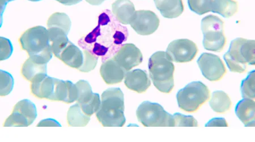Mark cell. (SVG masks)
Returning <instances> with one entry per match:
<instances>
[{
    "label": "cell",
    "instance_id": "obj_13",
    "mask_svg": "<svg viewBox=\"0 0 255 142\" xmlns=\"http://www.w3.org/2000/svg\"><path fill=\"white\" fill-rule=\"evenodd\" d=\"M198 51L196 44L188 39L175 40L169 44L166 50L172 62L176 63L192 62Z\"/></svg>",
    "mask_w": 255,
    "mask_h": 142
},
{
    "label": "cell",
    "instance_id": "obj_17",
    "mask_svg": "<svg viewBox=\"0 0 255 142\" xmlns=\"http://www.w3.org/2000/svg\"><path fill=\"white\" fill-rule=\"evenodd\" d=\"M127 71L120 65L115 62L113 58L103 62L100 74L106 84H116L122 82Z\"/></svg>",
    "mask_w": 255,
    "mask_h": 142
},
{
    "label": "cell",
    "instance_id": "obj_34",
    "mask_svg": "<svg viewBox=\"0 0 255 142\" xmlns=\"http://www.w3.org/2000/svg\"><path fill=\"white\" fill-rule=\"evenodd\" d=\"M227 121L224 118H215L205 125L206 127H228Z\"/></svg>",
    "mask_w": 255,
    "mask_h": 142
},
{
    "label": "cell",
    "instance_id": "obj_30",
    "mask_svg": "<svg viewBox=\"0 0 255 142\" xmlns=\"http://www.w3.org/2000/svg\"><path fill=\"white\" fill-rule=\"evenodd\" d=\"M0 94L1 96H5L13 90L14 80L10 73L5 71H0Z\"/></svg>",
    "mask_w": 255,
    "mask_h": 142
},
{
    "label": "cell",
    "instance_id": "obj_33",
    "mask_svg": "<svg viewBox=\"0 0 255 142\" xmlns=\"http://www.w3.org/2000/svg\"><path fill=\"white\" fill-rule=\"evenodd\" d=\"M13 48L9 39L1 37V61L7 60L10 58L13 53Z\"/></svg>",
    "mask_w": 255,
    "mask_h": 142
},
{
    "label": "cell",
    "instance_id": "obj_4",
    "mask_svg": "<svg viewBox=\"0 0 255 142\" xmlns=\"http://www.w3.org/2000/svg\"><path fill=\"white\" fill-rule=\"evenodd\" d=\"M148 67L155 87L163 93H170L174 87L175 66L167 52H155L150 57Z\"/></svg>",
    "mask_w": 255,
    "mask_h": 142
},
{
    "label": "cell",
    "instance_id": "obj_37",
    "mask_svg": "<svg viewBox=\"0 0 255 142\" xmlns=\"http://www.w3.org/2000/svg\"><path fill=\"white\" fill-rule=\"evenodd\" d=\"M85 1L90 3V5H100L104 2L105 0H85Z\"/></svg>",
    "mask_w": 255,
    "mask_h": 142
},
{
    "label": "cell",
    "instance_id": "obj_9",
    "mask_svg": "<svg viewBox=\"0 0 255 142\" xmlns=\"http://www.w3.org/2000/svg\"><path fill=\"white\" fill-rule=\"evenodd\" d=\"M53 54L67 66L79 70L84 63V53L68 39L51 44Z\"/></svg>",
    "mask_w": 255,
    "mask_h": 142
},
{
    "label": "cell",
    "instance_id": "obj_23",
    "mask_svg": "<svg viewBox=\"0 0 255 142\" xmlns=\"http://www.w3.org/2000/svg\"><path fill=\"white\" fill-rule=\"evenodd\" d=\"M209 104L213 111L220 114H224L231 109L233 104L226 93L223 91H216L213 92Z\"/></svg>",
    "mask_w": 255,
    "mask_h": 142
},
{
    "label": "cell",
    "instance_id": "obj_3",
    "mask_svg": "<svg viewBox=\"0 0 255 142\" xmlns=\"http://www.w3.org/2000/svg\"><path fill=\"white\" fill-rule=\"evenodd\" d=\"M19 43L29 58L35 63L47 64L52 58L48 31L44 27L38 26L29 28L20 36Z\"/></svg>",
    "mask_w": 255,
    "mask_h": 142
},
{
    "label": "cell",
    "instance_id": "obj_18",
    "mask_svg": "<svg viewBox=\"0 0 255 142\" xmlns=\"http://www.w3.org/2000/svg\"><path fill=\"white\" fill-rule=\"evenodd\" d=\"M125 78L126 86L138 94L145 92L151 86L150 80L145 71L135 70L128 71Z\"/></svg>",
    "mask_w": 255,
    "mask_h": 142
},
{
    "label": "cell",
    "instance_id": "obj_24",
    "mask_svg": "<svg viewBox=\"0 0 255 142\" xmlns=\"http://www.w3.org/2000/svg\"><path fill=\"white\" fill-rule=\"evenodd\" d=\"M238 10V3L234 0H212L211 11L229 18Z\"/></svg>",
    "mask_w": 255,
    "mask_h": 142
},
{
    "label": "cell",
    "instance_id": "obj_25",
    "mask_svg": "<svg viewBox=\"0 0 255 142\" xmlns=\"http://www.w3.org/2000/svg\"><path fill=\"white\" fill-rule=\"evenodd\" d=\"M90 120V116L85 114L80 105L76 103L69 109L67 114V123L69 127H85Z\"/></svg>",
    "mask_w": 255,
    "mask_h": 142
},
{
    "label": "cell",
    "instance_id": "obj_10",
    "mask_svg": "<svg viewBox=\"0 0 255 142\" xmlns=\"http://www.w3.org/2000/svg\"><path fill=\"white\" fill-rule=\"evenodd\" d=\"M37 117L36 108L30 100L24 99L15 105L10 116L5 120L3 127H27Z\"/></svg>",
    "mask_w": 255,
    "mask_h": 142
},
{
    "label": "cell",
    "instance_id": "obj_39",
    "mask_svg": "<svg viewBox=\"0 0 255 142\" xmlns=\"http://www.w3.org/2000/svg\"><path fill=\"white\" fill-rule=\"evenodd\" d=\"M28 1H33V2H36V1H41V0H28Z\"/></svg>",
    "mask_w": 255,
    "mask_h": 142
},
{
    "label": "cell",
    "instance_id": "obj_1",
    "mask_svg": "<svg viewBox=\"0 0 255 142\" xmlns=\"http://www.w3.org/2000/svg\"><path fill=\"white\" fill-rule=\"evenodd\" d=\"M98 26L79 40V45L84 50L101 58L102 62L113 58L123 43L128 38L126 27L122 25L109 10L99 16Z\"/></svg>",
    "mask_w": 255,
    "mask_h": 142
},
{
    "label": "cell",
    "instance_id": "obj_15",
    "mask_svg": "<svg viewBox=\"0 0 255 142\" xmlns=\"http://www.w3.org/2000/svg\"><path fill=\"white\" fill-rule=\"evenodd\" d=\"M57 79L47 73L39 74L31 81V92L36 98L54 101Z\"/></svg>",
    "mask_w": 255,
    "mask_h": 142
},
{
    "label": "cell",
    "instance_id": "obj_20",
    "mask_svg": "<svg viewBox=\"0 0 255 142\" xmlns=\"http://www.w3.org/2000/svg\"><path fill=\"white\" fill-rule=\"evenodd\" d=\"M135 7L130 0H117L112 5V13L122 24H129L135 13Z\"/></svg>",
    "mask_w": 255,
    "mask_h": 142
},
{
    "label": "cell",
    "instance_id": "obj_29",
    "mask_svg": "<svg viewBox=\"0 0 255 142\" xmlns=\"http://www.w3.org/2000/svg\"><path fill=\"white\" fill-rule=\"evenodd\" d=\"M212 0H188L191 10L198 15H204L211 11Z\"/></svg>",
    "mask_w": 255,
    "mask_h": 142
},
{
    "label": "cell",
    "instance_id": "obj_7",
    "mask_svg": "<svg viewBox=\"0 0 255 142\" xmlns=\"http://www.w3.org/2000/svg\"><path fill=\"white\" fill-rule=\"evenodd\" d=\"M201 30L204 35L203 46L205 50L216 52L223 51L227 39L223 20L215 15H208L201 21Z\"/></svg>",
    "mask_w": 255,
    "mask_h": 142
},
{
    "label": "cell",
    "instance_id": "obj_26",
    "mask_svg": "<svg viewBox=\"0 0 255 142\" xmlns=\"http://www.w3.org/2000/svg\"><path fill=\"white\" fill-rule=\"evenodd\" d=\"M47 64L37 63L28 58L24 63L21 68V74L23 78L29 82L39 74L47 73Z\"/></svg>",
    "mask_w": 255,
    "mask_h": 142
},
{
    "label": "cell",
    "instance_id": "obj_31",
    "mask_svg": "<svg viewBox=\"0 0 255 142\" xmlns=\"http://www.w3.org/2000/svg\"><path fill=\"white\" fill-rule=\"evenodd\" d=\"M175 127H198L199 124L194 117L185 116L179 113L174 115Z\"/></svg>",
    "mask_w": 255,
    "mask_h": 142
},
{
    "label": "cell",
    "instance_id": "obj_11",
    "mask_svg": "<svg viewBox=\"0 0 255 142\" xmlns=\"http://www.w3.org/2000/svg\"><path fill=\"white\" fill-rule=\"evenodd\" d=\"M197 64L205 78L211 82H218L227 72L224 62L215 55L204 53L197 60Z\"/></svg>",
    "mask_w": 255,
    "mask_h": 142
},
{
    "label": "cell",
    "instance_id": "obj_12",
    "mask_svg": "<svg viewBox=\"0 0 255 142\" xmlns=\"http://www.w3.org/2000/svg\"><path fill=\"white\" fill-rule=\"evenodd\" d=\"M75 84L77 89L76 101L80 104L82 111L90 117L96 113L101 105L100 95L93 92L88 81L80 80Z\"/></svg>",
    "mask_w": 255,
    "mask_h": 142
},
{
    "label": "cell",
    "instance_id": "obj_2",
    "mask_svg": "<svg viewBox=\"0 0 255 142\" xmlns=\"http://www.w3.org/2000/svg\"><path fill=\"white\" fill-rule=\"evenodd\" d=\"M125 108L124 94L121 89L109 88L103 92L97 118L104 127H123L126 123Z\"/></svg>",
    "mask_w": 255,
    "mask_h": 142
},
{
    "label": "cell",
    "instance_id": "obj_19",
    "mask_svg": "<svg viewBox=\"0 0 255 142\" xmlns=\"http://www.w3.org/2000/svg\"><path fill=\"white\" fill-rule=\"evenodd\" d=\"M77 89L71 81L57 79L54 101L72 104L77 100Z\"/></svg>",
    "mask_w": 255,
    "mask_h": 142
},
{
    "label": "cell",
    "instance_id": "obj_35",
    "mask_svg": "<svg viewBox=\"0 0 255 142\" xmlns=\"http://www.w3.org/2000/svg\"><path fill=\"white\" fill-rule=\"evenodd\" d=\"M37 127H61V125L54 119H47L40 121Z\"/></svg>",
    "mask_w": 255,
    "mask_h": 142
},
{
    "label": "cell",
    "instance_id": "obj_6",
    "mask_svg": "<svg viewBox=\"0 0 255 142\" xmlns=\"http://www.w3.org/2000/svg\"><path fill=\"white\" fill-rule=\"evenodd\" d=\"M211 97V91L203 83L197 81L181 89L176 95L179 107L188 113L198 111Z\"/></svg>",
    "mask_w": 255,
    "mask_h": 142
},
{
    "label": "cell",
    "instance_id": "obj_21",
    "mask_svg": "<svg viewBox=\"0 0 255 142\" xmlns=\"http://www.w3.org/2000/svg\"><path fill=\"white\" fill-rule=\"evenodd\" d=\"M154 1L156 7L164 18H176L184 11L182 0H154Z\"/></svg>",
    "mask_w": 255,
    "mask_h": 142
},
{
    "label": "cell",
    "instance_id": "obj_16",
    "mask_svg": "<svg viewBox=\"0 0 255 142\" xmlns=\"http://www.w3.org/2000/svg\"><path fill=\"white\" fill-rule=\"evenodd\" d=\"M113 59L128 72L142 63L143 56L134 44L128 43L123 44Z\"/></svg>",
    "mask_w": 255,
    "mask_h": 142
},
{
    "label": "cell",
    "instance_id": "obj_14",
    "mask_svg": "<svg viewBox=\"0 0 255 142\" xmlns=\"http://www.w3.org/2000/svg\"><path fill=\"white\" fill-rule=\"evenodd\" d=\"M159 19L150 10L135 11L130 25L139 35H150L153 34L159 26Z\"/></svg>",
    "mask_w": 255,
    "mask_h": 142
},
{
    "label": "cell",
    "instance_id": "obj_22",
    "mask_svg": "<svg viewBox=\"0 0 255 142\" xmlns=\"http://www.w3.org/2000/svg\"><path fill=\"white\" fill-rule=\"evenodd\" d=\"M255 103L254 100L244 99L237 105L236 113L246 127H255Z\"/></svg>",
    "mask_w": 255,
    "mask_h": 142
},
{
    "label": "cell",
    "instance_id": "obj_5",
    "mask_svg": "<svg viewBox=\"0 0 255 142\" xmlns=\"http://www.w3.org/2000/svg\"><path fill=\"white\" fill-rule=\"evenodd\" d=\"M255 40L237 38L233 40L224 60L230 71L244 73L249 65L255 66Z\"/></svg>",
    "mask_w": 255,
    "mask_h": 142
},
{
    "label": "cell",
    "instance_id": "obj_28",
    "mask_svg": "<svg viewBox=\"0 0 255 142\" xmlns=\"http://www.w3.org/2000/svg\"><path fill=\"white\" fill-rule=\"evenodd\" d=\"M255 71L249 73L247 78L242 81L241 91L243 98L254 100L255 97Z\"/></svg>",
    "mask_w": 255,
    "mask_h": 142
},
{
    "label": "cell",
    "instance_id": "obj_32",
    "mask_svg": "<svg viewBox=\"0 0 255 142\" xmlns=\"http://www.w3.org/2000/svg\"><path fill=\"white\" fill-rule=\"evenodd\" d=\"M84 63L79 71L83 72L91 71L97 66L98 58L86 50H84Z\"/></svg>",
    "mask_w": 255,
    "mask_h": 142
},
{
    "label": "cell",
    "instance_id": "obj_8",
    "mask_svg": "<svg viewBox=\"0 0 255 142\" xmlns=\"http://www.w3.org/2000/svg\"><path fill=\"white\" fill-rule=\"evenodd\" d=\"M136 115L145 127H175L174 116L158 103L144 101L138 107Z\"/></svg>",
    "mask_w": 255,
    "mask_h": 142
},
{
    "label": "cell",
    "instance_id": "obj_38",
    "mask_svg": "<svg viewBox=\"0 0 255 142\" xmlns=\"http://www.w3.org/2000/svg\"><path fill=\"white\" fill-rule=\"evenodd\" d=\"M11 1H14V0H1V10L2 13L4 9H5L7 3Z\"/></svg>",
    "mask_w": 255,
    "mask_h": 142
},
{
    "label": "cell",
    "instance_id": "obj_27",
    "mask_svg": "<svg viewBox=\"0 0 255 142\" xmlns=\"http://www.w3.org/2000/svg\"><path fill=\"white\" fill-rule=\"evenodd\" d=\"M47 27L61 28L68 34L71 28V21L68 15L63 13H55L49 17Z\"/></svg>",
    "mask_w": 255,
    "mask_h": 142
},
{
    "label": "cell",
    "instance_id": "obj_36",
    "mask_svg": "<svg viewBox=\"0 0 255 142\" xmlns=\"http://www.w3.org/2000/svg\"><path fill=\"white\" fill-rule=\"evenodd\" d=\"M56 1L66 6H71L80 2L82 0H56Z\"/></svg>",
    "mask_w": 255,
    "mask_h": 142
}]
</instances>
